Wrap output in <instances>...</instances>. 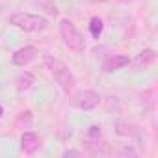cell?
Masks as SVG:
<instances>
[{"label":"cell","mask_w":158,"mask_h":158,"mask_svg":"<svg viewBox=\"0 0 158 158\" xmlns=\"http://www.w3.org/2000/svg\"><path fill=\"white\" fill-rule=\"evenodd\" d=\"M2 114H4V108H2V106H0V117H2Z\"/></svg>","instance_id":"2e32d148"},{"label":"cell","mask_w":158,"mask_h":158,"mask_svg":"<svg viewBox=\"0 0 158 158\" xmlns=\"http://www.w3.org/2000/svg\"><path fill=\"white\" fill-rule=\"evenodd\" d=\"M154 60H156L154 50H152V48H145V50H141V52L136 56V60L130 61V63H132L138 71H147V69L154 63Z\"/></svg>","instance_id":"ba28073f"},{"label":"cell","mask_w":158,"mask_h":158,"mask_svg":"<svg viewBox=\"0 0 158 158\" xmlns=\"http://www.w3.org/2000/svg\"><path fill=\"white\" fill-rule=\"evenodd\" d=\"M41 147V138L35 134V132H24L21 136V149L26 152V154H34L37 152Z\"/></svg>","instance_id":"52a82bcc"},{"label":"cell","mask_w":158,"mask_h":158,"mask_svg":"<svg viewBox=\"0 0 158 158\" xmlns=\"http://www.w3.org/2000/svg\"><path fill=\"white\" fill-rule=\"evenodd\" d=\"M63 158H69V156H82V151H76V149H67V151H63V154H61Z\"/></svg>","instance_id":"5bb4252c"},{"label":"cell","mask_w":158,"mask_h":158,"mask_svg":"<svg viewBox=\"0 0 158 158\" xmlns=\"http://www.w3.org/2000/svg\"><path fill=\"white\" fill-rule=\"evenodd\" d=\"M35 56H37V48H35V47H23V48H19V50L13 52L11 63L17 65V67H24V65H28L32 60H35Z\"/></svg>","instance_id":"5b68a950"},{"label":"cell","mask_w":158,"mask_h":158,"mask_svg":"<svg viewBox=\"0 0 158 158\" xmlns=\"http://www.w3.org/2000/svg\"><path fill=\"white\" fill-rule=\"evenodd\" d=\"M43 61H45V67L48 69V73L54 76V80L60 84V88L65 91V93H71L74 89V74L71 73V69L58 58L50 56V54H43Z\"/></svg>","instance_id":"6da1fadb"},{"label":"cell","mask_w":158,"mask_h":158,"mask_svg":"<svg viewBox=\"0 0 158 158\" xmlns=\"http://www.w3.org/2000/svg\"><path fill=\"white\" fill-rule=\"evenodd\" d=\"M10 23L13 26H17L19 30H24V32H43L48 26V21L45 17L34 15V13H24V11L10 15Z\"/></svg>","instance_id":"7a4b0ae2"},{"label":"cell","mask_w":158,"mask_h":158,"mask_svg":"<svg viewBox=\"0 0 158 158\" xmlns=\"http://www.w3.org/2000/svg\"><path fill=\"white\" fill-rule=\"evenodd\" d=\"M101 136H102L101 127L93 125V127H89V128H88V138H86V141H88L91 147H95V145H99V143H101Z\"/></svg>","instance_id":"8fae6325"},{"label":"cell","mask_w":158,"mask_h":158,"mask_svg":"<svg viewBox=\"0 0 158 158\" xmlns=\"http://www.w3.org/2000/svg\"><path fill=\"white\" fill-rule=\"evenodd\" d=\"M32 84H34V74L32 73H21L19 76H17V80H15V88H17V91L19 93H24V91H28L30 88H32Z\"/></svg>","instance_id":"30bf717a"},{"label":"cell","mask_w":158,"mask_h":158,"mask_svg":"<svg viewBox=\"0 0 158 158\" xmlns=\"http://www.w3.org/2000/svg\"><path fill=\"white\" fill-rule=\"evenodd\" d=\"M127 65H130L128 56H121V54H117V56H110V58H106L104 63H102V69H104L106 73H114V71H119V69H123V67H127Z\"/></svg>","instance_id":"9c48e42d"},{"label":"cell","mask_w":158,"mask_h":158,"mask_svg":"<svg viewBox=\"0 0 158 158\" xmlns=\"http://www.w3.org/2000/svg\"><path fill=\"white\" fill-rule=\"evenodd\" d=\"M23 123H26V127H30V125H32V112H23V114L17 117V123H15V125H17V127H21Z\"/></svg>","instance_id":"4fadbf2b"},{"label":"cell","mask_w":158,"mask_h":158,"mask_svg":"<svg viewBox=\"0 0 158 158\" xmlns=\"http://www.w3.org/2000/svg\"><path fill=\"white\" fill-rule=\"evenodd\" d=\"M60 34H61V39H63L65 47H69L71 50L82 52V50L86 48V39H84V35L80 34V30L73 24V21L61 19V23H60Z\"/></svg>","instance_id":"3957f363"},{"label":"cell","mask_w":158,"mask_h":158,"mask_svg":"<svg viewBox=\"0 0 158 158\" xmlns=\"http://www.w3.org/2000/svg\"><path fill=\"white\" fill-rule=\"evenodd\" d=\"M115 132L123 138H132V139H141V128L134 123L128 121H115Z\"/></svg>","instance_id":"8992f818"},{"label":"cell","mask_w":158,"mask_h":158,"mask_svg":"<svg viewBox=\"0 0 158 158\" xmlns=\"http://www.w3.org/2000/svg\"><path fill=\"white\" fill-rule=\"evenodd\" d=\"M74 106L76 108H80V110H93L99 106L101 102V95L93 89H82V91H78L73 99Z\"/></svg>","instance_id":"277c9868"},{"label":"cell","mask_w":158,"mask_h":158,"mask_svg":"<svg viewBox=\"0 0 158 158\" xmlns=\"http://www.w3.org/2000/svg\"><path fill=\"white\" fill-rule=\"evenodd\" d=\"M102 30H104V23H102L99 17H93V19L89 21V32H91V35H93L95 39H99V37L102 35Z\"/></svg>","instance_id":"7c38bea8"},{"label":"cell","mask_w":158,"mask_h":158,"mask_svg":"<svg viewBox=\"0 0 158 158\" xmlns=\"http://www.w3.org/2000/svg\"><path fill=\"white\" fill-rule=\"evenodd\" d=\"M88 2H91V4H102V2H106V0H88Z\"/></svg>","instance_id":"9a60e30c"}]
</instances>
